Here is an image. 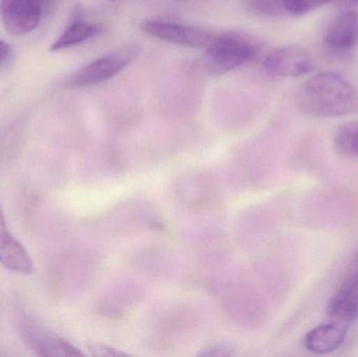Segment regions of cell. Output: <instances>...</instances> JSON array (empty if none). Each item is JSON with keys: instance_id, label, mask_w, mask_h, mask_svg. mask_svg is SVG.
I'll use <instances>...</instances> for the list:
<instances>
[{"instance_id": "obj_5", "label": "cell", "mask_w": 358, "mask_h": 357, "mask_svg": "<svg viewBox=\"0 0 358 357\" xmlns=\"http://www.w3.org/2000/svg\"><path fill=\"white\" fill-rule=\"evenodd\" d=\"M141 29L161 41L192 48H206L216 37V34L203 27L155 19L145 20Z\"/></svg>"}, {"instance_id": "obj_15", "label": "cell", "mask_w": 358, "mask_h": 357, "mask_svg": "<svg viewBox=\"0 0 358 357\" xmlns=\"http://www.w3.org/2000/svg\"><path fill=\"white\" fill-rule=\"evenodd\" d=\"M231 348L229 346H225L224 344H220V345H213L210 349H206V351L202 354V356H231Z\"/></svg>"}, {"instance_id": "obj_2", "label": "cell", "mask_w": 358, "mask_h": 357, "mask_svg": "<svg viewBox=\"0 0 358 357\" xmlns=\"http://www.w3.org/2000/svg\"><path fill=\"white\" fill-rule=\"evenodd\" d=\"M261 44L256 38L242 31L216 35L200 59L201 68L222 75L244 66L258 58Z\"/></svg>"}, {"instance_id": "obj_10", "label": "cell", "mask_w": 358, "mask_h": 357, "mask_svg": "<svg viewBox=\"0 0 358 357\" xmlns=\"http://www.w3.org/2000/svg\"><path fill=\"white\" fill-rule=\"evenodd\" d=\"M0 264L6 270L21 275H31L34 263L25 247L8 230L0 205Z\"/></svg>"}, {"instance_id": "obj_3", "label": "cell", "mask_w": 358, "mask_h": 357, "mask_svg": "<svg viewBox=\"0 0 358 357\" xmlns=\"http://www.w3.org/2000/svg\"><path fill=\"white\" fill-rule=\"evenodd\" d=\"M140 46L127 44L81 67L69 77L66 87L71 89L90 87L108 81L129 66L140 54Z\"/></svg>"}, {"instance_id": "obj_11", "label": "cell", "mask_w": 358, "mask_h": 357, "mask_svg": "<svg viewBox=\"0 0 358 357\" xmlns=\"http://www.w3.org/2000/svg\"><path fill=\"white\" fill-rule=\"evenodd\" d=\"M332 0H246L257 14L273 18L301 17L315 12Z\"/></svg>"}, {"instance_id": "obj_16", "label": "cell", "mask_w": 358, "mask_h": 357, "mask_svg": "<svg viewBox=\"0 0 358 357\" xmlns=\"http://www.w3.org/2000/svg\"><path fill=\"white\" fill-rule=\"evenodd\" d=\"M8 54H10V46L3 40L0 39V62L4 60Z\"/></svg>"}, {"instance_id": "obj_4", "label": "cell", "mask_w": 358, "mask_h": 357, "mask_svg": "<svg viewBox=\"0 0 358 357\" xmlns=\"http://www.w3.org/2000/svg\"><path fill=\"white\" fill-rule=\"evenodd\" d=\"M17 329L23 343L37 356H82L83 354L69 342L46 329L27 314L17 316Z\"/></svg>"}, {"instance_id": "obj_13", "label": "cell", "mask_w": 358, "mask_h": 357, "mask_svg": "<svg viewBox=\"0 0 358 357\" xmlns=\"http://www.w3.org/2000/svg\"><path fill=\"white\" fill-rule=\"evenodd\" d=\"M102 25L83 19L81 10H76L71 24L50 46V52H60L96 37L102 31Z\"/></svg>"}, {"instance_id": "obj_6", "label": "cell", "mask_w": 358, "mask_h": 357, "mask_svg": "<svg viewBox=\"0 0 358 357\" xmlns=\"http://www.w3.org/2000/svg\"><path fill=\"white\" fill-rule=\"evenodd\" d=\"M44 4V0H0L2 25L10 35H27L39 25Z\"/></svg>"}, {"instance_id": "obj_1", "label": "cell", "mask_w": 358, "mask_h": 357, "mask_svg": "<svg viewBox=\"0 0 358 357\" xmlns=\"http://www.w3.org/2000/svg\"><path fill=\"white\" fill-rule=\"evenodd\" d=\"M299 109L317 119L358 113V86L338 73H321L307 79L296 94Z\"/></svg>"}, {"instance_id": "obj_9", "label": "cell", "mask_w": 358, "mask_h": 357, "mask_svg": "<svg viewBox=\"0 0 358 357\" xmlns=\"http://www.w3.org/2000/svg\"><path fill=\"white\" fill-rule=\"evenodd\" d=\"M324 45L336 56L355 50L358 45V13L347 10L338 15L326 31Z\"/></svg>"}, {"instance_id": "obj_14", "label": "cell", "mask_w": 358, "mask_h": 357, "mask_svg": "<svg viewBox=\"0 0 358 357\" xmlns=\"http://www.w3.org/2000/svg\"><path fill=\"white\" fill-rule=\"evenodd\" d=\"M334 148L341 156L358 159V122H348L334 134Z\"/></svg>"}, {"instance_id": "obj_12", "label": "cell", "mask_w": 358, "mask_h": 357, "mask_svg": "<svg viewBox=\"0 0 358 357\" xmlns=\"http://www.w3.org/2000/svg\"><path fill=\"white\" fill-rule=\"evenodd\" d=\"M350 325L332 320L311 329L304 339V346L315 354H327L338 350L344 344Z\"/></svg>"}, {"instance_id": "obj_17", "label": "cell", "mask_w": 358, "mask_h": 357, "mask_svg": "<svg viewBox=\"0 0 358 357\" xmlns=\"http://www.w3.org/2000/svg\"><path fill=\"white\" fill-rule=\"evenodd\" d=\"M343 2L347 4H351V6H358V0H343Z\"/></svg>"}, {"instance_id": "obj_7", "label": "cell", "mask_w": 358, "mask_h": 357, "mask_svg": "<svg viewBox=\"0 0 358 357\" xmlns=\"http://www.w3.org/2000/svg\"><path fill=\"white\" fill-rule=\"evenodd\" d=\"M327 314L332 320L349 325L358 319V252L353 256L342 283L328 302Z\"/></svg>"}, {"instance_id": "obj_8", "label": "cell", "mask_w": 358, "mask_h": 357, "mask_svg": "<svg viewBox=\"0 0 358 357\" xmlns=\"http://www.w3.org/2000/svg\"><path fill=\"white\" fill-rule=\"evenodd\" d=\"M263 68L268 75L282 78H296L307 75L315 67L313 58L298 45L275 48L265 56Z\"/></svg>"}]
</instances>
